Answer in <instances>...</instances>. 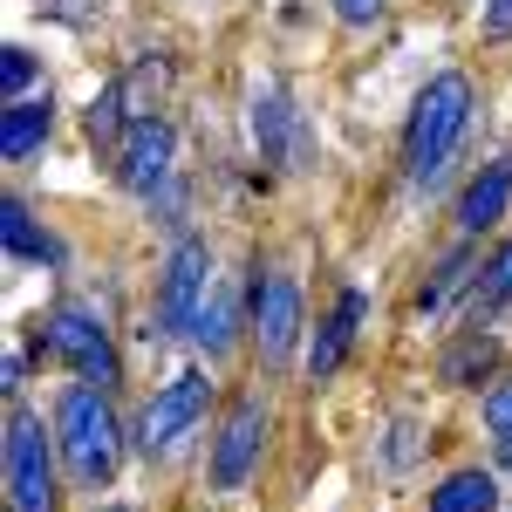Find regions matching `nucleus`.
Instances as JSON below:
<instances>
[{
    "label": "nucleus",
    "mask_w": 512,
    "mask_h": 512,
    "mask_svg": "<svg viewBox=\"0 0 512 512\" xmlns=\"http://www.w3.org/2000/svg\"><path fill=\"white\" fill-rule=\"evenodd\" d=\"M55 451H62V465H69V478H76L82 492H96V485L117 478L123 431H117L110 396L96 390V383L62 390V403H55Z\"/></svg>",
    "instance_id": "obj_2"
},
{
    "label": "nucleus",
    "mask_w": 512,
    "mask_h": 512,
    "mask_svg": "<svg viewBox=\"0 0 512 512\" xmlns=\"http://www.w3.org/2000/svg\"><path fill=\"white\" fill-rule=\"evenodd\" d=\"M55 458H48V431L41 417L14 396L7 403V512H55Z\"/></svg>",
    "instance_id": "obj_3"
},
{
    "label": "nucleus",
    "mask_w": 512,
    "mask_h": 512,
    "mask_svg": "<svg viewBox=\"0 0 512 512\" xmlns=\"http://www.w3.org/2000/svg\"><path fill=\"white\" fill-rule=\"evenodd\" d=\"M28 82H35V55H28V48H7V62H0V89H7V103H21Z\"/></svg>",
    "instance_id": "obj_21"
},
{
    "label": "nucleus",
    "mask_w": 512,
    "mask_h": 512,
    "mask_svg": "<svg viewBox=\"0 0 512 512\" xmlns=\"http://www.w3.org/2000/svg\"><path fill=\"white\" fill-rule=\"evenodd\" d=\"M41 328H48V355H62L82 383H96V390H110V383H117V349H110V328H103V315H96L89 301H55Z\"/></svg>",
    "instance_id": "obj_4"
},
{
    "label": "nucleus",
    "mask_w": 512,
    "mask_h": 512,
    "mask_svg": "<svg viewBox=\"0 0 512 512\" xmlns=\"http://www.w3.org/2000/svg\"><path fill=\"white\" fill-rule=\"evenodd\" d=\"M205 301H212V253H205V239H178V253L164 267V294H158L164 335H198Z\"/></svg>",
    "instance_id": "obj_6"
},
{
    "label": "nucleus",
    "mask_w": 512,
    "mask_h": 512,
    "mask_svg": "<svg viewBox=\"0 0 512 512\" xmlns=\"http://www.w3.org/2000/svg\"><path fill=\"white\" fill-rule=\"evenodd\" d=\"M478 287H485V301H512V239L485 260V280Z\"/></svg>",
    "instance_id": "obj_22"
},
{
    "label": "nucleus",
    "mask_w": 512,
    "mask_h": 512,
    "mask_svg": "<svg viewBox=\"0 0 512 512\" xmlns=\"http://www.w3.org/2000/svg\"><path fill=\"white\" fill-rule=\"evenodd\" d=\"M164 82H171V69H164L158 55H144V62H137V69H130V76L117 82V89H123V103H130V123H137V117H151V110H158Z\"/></svg>",
    "instance_id": "obj_17"
},
{
    "label": "nucleus",
    "mask_w": 512,
    "mask_h": 512,
    "mask_svg": "<svg viewBox=\"0 0 512 512\" xmlns=\"http://www.w3.org/2000/svg\"><path fill=\"white\" fill-rule=\"evenodd\" d=\"M362 315H369V294H362V287H342V294H335V315L321 321L315 349H308V383H328V376H335V369L349 362Z\"/></svg>",
    "instance_id": "obj_11"
},
{
    "label": "nucleus",
    "mask_w": 512,
    "mask_h": 512,
    "mask_svg": "<svg viewBox=\"0 0 512 512\" xmlns=\"http://www.w3.org/2000/svg\"><path fill=\"white\" fill-rule=\"evenodd\" d=\"M205 403H212L205 369H178V376L144 403V417H137V444H144V458H158V451L178 444V437H192L198 417H205Z\"/></svg>",
    "instance_id": "obj_5"
},
{
    "label": "nucleus",
    "mask_w": 512,
    "mask_h": 512,
    "mask_svg": "<svg viewBox=\"0 0 512 512\" xmlns=\"http://www.w3.org/2000/svg\"><path fill=\"white\" fill-rule=\"evenodd\" d=\"M0 239H7V253H14V260H48V267L62 260V246L28 219V205H21V198H0Z\"/></svg>",
    "instance_id": "obj_15"
},
{
    "label": "nucleus",
    "mask_w": 512,
    "mask_h": 512,
    "mask_svg": "<svg viewBox=\"0 0 512 512\" xmlns=\"http://www.w3.org/2000/svg\"><path fill=\"white\" fill-rule=\"evenodd\" d=\"M253 144H260V158H267V164H287V171L308 158L301 110L287 103V89H280V82H267V89L253 96Z\"/></svg>",
    "instance_id": "obj_10"
},
{
    "label": "nucleus",
    "mask_w": 512,
    "mask_h": 512,
    "mask_svg": "<svg viewBox=\"0 0 512 512\" xmlns=\"http://www.w3.org/2000/svg\"><path fill=\"white\" fill-rule=\"evenodd\" d=\"M499 465H506V472H512V437H499Z\"/></svg>",
    "instance_id": "obj_26"
},
{
    "label": "nucleus",
    "mask_w": 512,
    "mask_h": 512,
    "mask_svg": "<svg viewBox=\"0 0 512 512\" xmlns=\"http://www.w3.org/2000/svg\"><path fill=\"white\" fill-rule=\"evenodd\" d=\"M253 342H260V362H287L301 342V287L287 274L253 280Z\"/></svg>",
    "instance_id": "obj_9"
},
{
    "label": "nucleus",
    "mask_w": 512,
    "mask_h": 512,
    "mask_svg": "<svg viewBox=\"0 0 512 512\" xmlns=\"http://www.w3.org/2000/svg\"><path fill=\"white\" fill-rule=\"evenodd\" d=\"M198 342H205L212 355L233 349V301H226V294H212V301H205V315H198Z\"/></svg>",
    "instance_id": "obj_20"
},
{
    "label": "nucleus",
    "mask_w": 512,
    "mask_h": 512,
    "mask_svg": "<svg viewBox=\"0 0 512 512\" xmlns=\"http://www.w3.org/2000/svg\"><path fill=\"white\" fill-rule=\"evenodd\" d=\"M492 362H499V335H478V328H465V335L444 349L437 376H444L451 390H472V383H485V376H492Z\"/></svg>",
    "instance_id": "obj_14"
},
{
    "label": "nucleus",
    "mask_w": 512,
    "mask_h": 512,
    "mask_svg": "<svg viewBox=\"0 0 512 512\" xmlns=\"http://www.w3.org/2000/svg\"><path fill=\"white\" fill-rule=\"evenodd\" d=\"M48 130H55V103H48V96H21V103H7V110H0V158L28 164L41 144H48Z\"/></svg>",
    "instance_id": "obj_13"
},
{
    "label": "nucleus",
    "mask_w": 512,
    "mask_h": 512,
    "mask_svg": "<svg viewBox=\"0 0 512 512\" xmlns=\"http://www.w3.org/2000/svg\"><path fill=\"white\" fill-rule=\"evenodd\" d=\"M465 274H472V253H465V246H458V253H444V267H437L431 287L417 294V308H424V315H437V308H444V301L465 287Z\"/></svg>",
    "instance_id": "obj_19"
},
{
    "label": "nucleus",
    "mask_w": 512,
    "mask_h": 512,
    "mask_svg": "<svg viewBox=\"0 0 512 512\" xmlns=\"http://www.w3.org/2000/svg\"><path fill=\"white\" fill-rule=\"evenodd\" d=\"M82 130H89V144H123V130H130V103H123L117 82L82 110Z\"/></svg>",
    "instance_id": "obj_18"
},
{
    "label": "nucleus",
    "mask_w": 512,
    "mask_h": 512,
    "mask_svg": "<svg viewBox=\"0 0 512 512\" xmlns=\"http://www.w3.org/2000/svg\"><path fill=\"white\" fill-rule=\"evenodd\" d=\"M260 444H267V403L260 396H239L219 444H212V485L219 492H239L253 478V465H260Z\"/></svg>",
    "instance_id": "obj_7"
},
{
    "label": "nucleus",
    "mask_w": 512,
    "mask_h": 512,
    "mask_svg": "<svg viewBox=\"0 0 512 512\" xmlns=\"http://www.w3.org/2000/svg\"><path fill=\"white\" fill-rule=\"evenodd\" d=\"M103 512H130V506H103Z\"/></svg>",
    "instance_id": "obj_27"
},
{
    "label": "nucleus",
    "mask_w": 512,
    "mask_h": 512,
    "mask_svg": "<svg viewBox=\"0 0 512 512\" xmlns=\"http://www.w3.org/2000/svg\"><path fill=\"white\" fill-rule=\"evenodd\" d=\"M485 424H492L499 437H512V376H506L492 396H485Z\"/></svg>",
    "instance_id": "obj_23"
},
{
    "label": "nucleus",
    "mask_w": 512,
    "mask_h": 512,
    "mask_svg": "<svg viewBox=\"0 0 512 512\" xmlns=\"http://www.w3.org/2000/svg\"><path fill=\"white\" fill-rule=\"evenodd\" d=\"M485 35L512 41V0H485Z\"/></svg>",
    "instance_id": "obj_25"
},
{
    "label": "nucleus",
    "mask_w": 512,
    "mask_h": 512,
    "mask_svg": "<svg viewBox=\"0 0 512 512\" xmlns=\"http://www.w3.org/2000/svg\"><path fill=\"white\" fill-rule=\"evenodd\" d=\"M492 506H499V485H492V472H478V465L451 472L431 492V512H492Z\"/></svg>",
    "instance_id": "obj_16"
},
{
    "label": "nucleus",
    "mask_w": 512,
    "mask_h": 512,
    "mask_svg": "<svg viewBox=\"0 0 512 512\" xmlns=\"http://www.w3.org/2000/svg\"><path fill=\"white\" fill-rule=\"evenodd\" d=\"M465 130H472V82L458 69H444V76H431L417 89L410 123H403V171H410V185H437L451 171V151L465 144Z\"/></svg>",
    "instance_id": "obj_1"
},
{
    "label": "nucleus",
    "mask_w": 512,
    "mask_h": 512,
    "mask_svg": "<svg viewBox=\"0 0 512 512\" xmlns=\"http://www.w3.org/2000/svg\"><path fill=\"white\" fill-rule=\"evenodd\" d=\"M506 205H512V151L492 158L472 185H465V198H458V226H465V233H485V226L506 219Z\"/></svg>",
    "instance_id": "obj_12"
},
{
    "label": "nucleus",
    "mask_w": 512,
    "mask_h": 512,
    "mask_svg": "<svg viewBox=\"0 0 512 512\" xmlns=\"http://www.w3.org/2000/svg\"><path fill=\"white\" fill-rule=\"evenodd\" d=\"M171 151H178V137H171V123L164 117H137L130 130H123L117 144V185L137 198H151L171 178Z\"/></svg>",
    "instance_id": "obj_8"
},
{
    "label": "nucleus",
    "mask_w": 512,
    "mask_h": 512,
    "mask_svg": "<svg viewBox=\"0 0 512 512\" xmlns=\"http://www.w3.org/2000/svg\"><path fill=\"white\" fill-rule=\"evenodd\" d=\"M335 14H342L349 28H376V21H383V0H335Z\"/></svg>",
    "instance_id": "obj_24"
}]
</instances>
